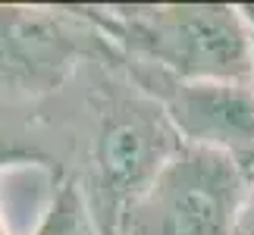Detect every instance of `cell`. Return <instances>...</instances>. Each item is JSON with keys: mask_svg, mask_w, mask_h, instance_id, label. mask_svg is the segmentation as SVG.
Returning <instances> with one entry per match:
<instances>
[{"mask_svg": "<svg viewBox=\"0 0 254 235\" xmlns=\"http://www.w3.org/2000/svg\"><path fill=\"white\" fill-rule=\"evenodd\" d=\"M120 63L151 66L189 82L254 78V41L239 3H120L79 6Z\"/></svg>", "mask_w": 254, "mask_h": 235, "instance_id": "obj_1", "label": "cell"}, {"mask_svg": "<svg viewBox=\"0 0 254 235\" xmlns=\"http://www.w3.org/2000/svg\"><path fill=\"white\" fill-rule=\"evenodd\" d=\"M182 148L163 107L129 78L126 91L107 85L91 135V182L85 198L104 235H120L126 213Z\"/></svg>", "mask_w": 254, "mask_h": 235, "instance_id": "obj_2", "label": "cell"}, {"mask_svg": "<svg viewBox=\"0 0 254 235\" xmlns=\"http://www.w3.org/2000/svg\"><path fill=\"white\" fill-rule=\"evenodd\" d=\"M251 173L229 154L182 144L126 213L120 235H232Z\"/></svg>", "mask_w": 254, "mask_h": 235, "instance_id": "obj_3", "label": "cell"}, {"mask_svg": "<svg viewBox=\"0 0 254 235\" xmlns=\"http://www.w3.org/2000/svg\"><path fill=\"white\" fill-rule=\"evenodd\" d=\"M110 54L79 6H0V101L51 94L82 63Z\"/></svg>", "mask_w": 254, "mask_h": 235, "instance_id": "obj_4", "label": "cell"}, {"mask_svg": "<svg viewBox=\"0 0 254 235\" xmlns=\"http://www.w3.org/2000/svg\"><path fill=\"white\" fill-rule=\"evenodd\" d=\"M120 66L144 94L163 107L182 144L229 154L254 170V78L189 82L138 63Z\"/></svg>", "mask_w": 254, "mask_h": 235, "instance_id": "obj_5", "label": "cell"}, {"mask_svg": "<svg viewBox=\"0 0 254 235\" xmlns=\"http://www.w3.org/2000/svg\"><path fill=\"white\" fill-rule=\"evenodd\" d=\"M28 235H104L79 179H60L54 201Z\"/></svg>", "mask_w": 254, "mask_h": 235, "instance_id": "obj_6", "label": "cell"}, {"mask_svg": "<svg viewBox=\"0 0 254 235\" xmlns=\"http://www.w3.org/2000/svg\"><path fill=\"white\" fill-rule=\"evenodd\" d=\"M19 163H44V160L35 151L22 148L16 125L6 122V116H0V170H9V166H19Z\"/></svg>", "mask_w": 254, "mask_h": 235, "instance_id": "obj_7", "label": "cell"}, {"mask_svg": "<svg viewBox=\"0 0 254 235\" xmlns=\"http://www.w3.org/2000/svg\"><path fill=\"white\" fill-rule=\"evenodd\" d=\"M232 235H254V173H251V182H248V191H245V201H242Z\"/></svg>", "mask_w": 254, "mask_h": 235, "instance_id": "obj_8", "label": "cell"}, {"mask_svg": "<svg viewBox=\"0 0 254 235\" xmlns=\"http://www.w3.org/2000/svg\"><path fill=\"white\" fill-rule=\"evenodd\" d=\"M0 235H19L16 232V223H13V217H9V210H6V204H3V194H0Z\"/></svg>", "mask_w": 254, "mask_h": 235, "instance_id": "obj_9", "label": "cell"}, {"mask_svg": "<svg viewBox=\"0 0 254 235\" xmlns=\"http://www.w3.org/2000/svg\"><path fill=\"white\" fill-rule=\"evenodd\" d=\"M239 16H242V22H245L251 41H254V3H239Z\"/></svg>", "mask_w": 254, "mask_h": 235, "instance_id": "obj_10", "label": "cell"}]
</instances>
